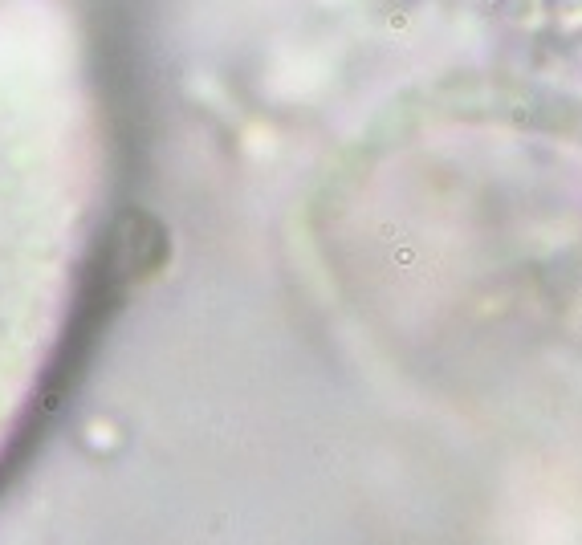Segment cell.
Returning <instances> with one entry per match:
<instances>
[{
    "instance_id": "cell-1",
    "label": "cell",
    "mask_w": 582,
    "mask_h": 545,
    "mask_svg": "<svg viewBox=\"0 0 582 545\" xmlns=\"http://www.w3.org/2000/svg\"><path fill=\"white\" fill-rule=\"evenodd\" d=\"M102 196V106L73 8L0 0V464L73 326Z\"/></svg>"
}]
</instances>
